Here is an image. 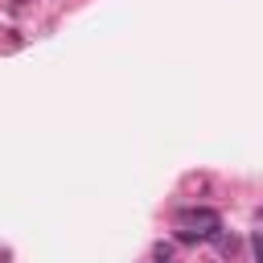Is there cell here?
I'll return each instance as SVG.
<instances>
[{"label":"cell","instance_id":"7a4b0ae2","mask_svg":"<svg viewBox=\"0 0 263 263\" xmlns=\"http://www.w3.org/2000/svg\"><path fill=\"white\" fill-rule=\"evenodd\" d=\"M251 251H255V259L263 263V234H255V238H251Z\"/></svg>","mask_w":263,"mask_h":263},{"label":"cell","instance_id":"6da1fadb","mask_svg":"<svg viewBox=\"0 0 263 263\" xmlns=\"http://www.w3.org/2000/svg\"><path fill=\"white\" fill-rule=\"evenodd\" d=\"M181 218H185V222H193V226H201V234H205V238H214V234L222 230L214 210H197V205H189V210H181Z\"/></svg>","mask_w":263,"mask_h":263}]
</instances>
